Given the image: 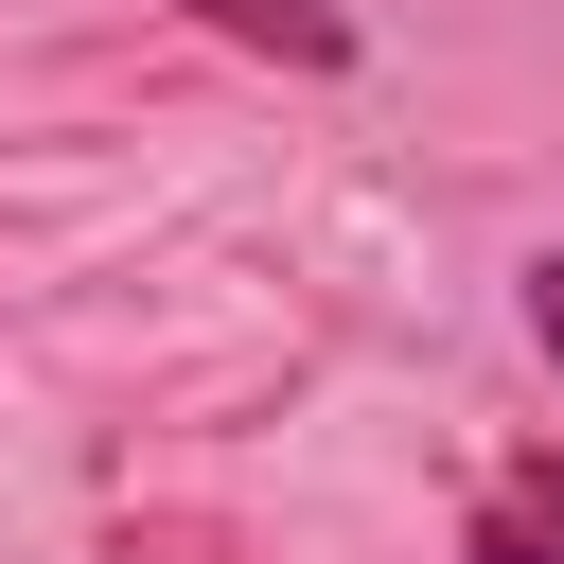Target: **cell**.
I'll return each mask as SVG.
<instances>
[{
    "label": "cell",
    "instance_id": "cell-1",
    "mask_svg": "<svg viewBox=\"0 0 564 564\" xmlns=\"http://www.w3.org/2000/svg\"><path fill=\"white\" fill-rule=\"evenodd\" d=\"M458 564H564V458H511V476H476V529H458Z\"/></svg>",
    "mask_w": 564,
    "mask_h": 564
},
{
    "label": "cell",
    "instance_id": "cell-2",
    "mask_svg": "<svg viewBox=\"0 0 564 564\" xmlns=\"http://www.w3.org/2000/svg\"><path fill=\"white\" fill-rule=\"evenodd\" d=\"M229 53H282V70H352V18L335 0H194Z\"/></svg>",
    "mask_w": 564,
    "mask_h": 564
},
{
    "label": "cell",
    "instance_id": "cell-3",
    "mask_svg": "<svg viewBox=\"0 0 564 564\" xmlns=\"http://www.w3.org/2000/svg\"><path fill=\"white\" fill-rule=\"evenodd\" d=\"M529 335H546V370H564V247H529Z\"/></svg>",
    "mask_w": 564,
    "mask_h": 564
}]
</instances>
